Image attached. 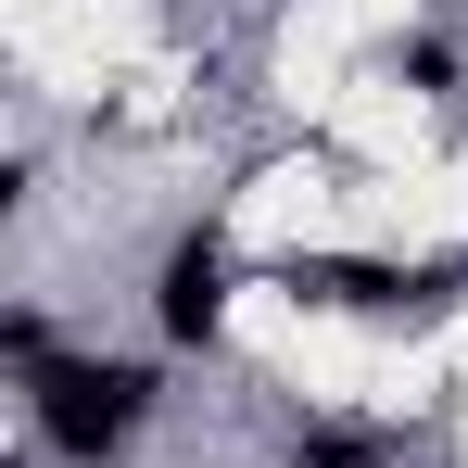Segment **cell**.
I'll return each instance as SVG.
<instances>
[{
  "instance_id": "1",
  "label": "cell",
  "mask_w": 468,
  "mask_h": 468,
  "mask_svg": "<svg viewBox=\"0 0 468 468\" xmlns=\"http://www.w3.org/2000/svg\"><path fill=\"white\" fill-rule=\"evenodd\" d=\"M165 380L140 355H51V367H26V443L64 468H114L140 431H153Z\"/></svg>"
},
{
  "instance_id": "2",
  "label": "cell",
  "mask_w": 468,
  "mask_h": 468,
  "mask_svg": "<svg viewBox=\"0 0 468 468\" xmlns=\"http://www.w3.org/2000/svg\"><path fill=\"white\" fill-rule=\"evenodd\" d=\"M229 292H240V253H229L216 216L165 240V266H153V329H165V355H216V342H229Z\"/></svg>"
},
{
  "instance_id": "3",
  "label": "cell",
  "mask_w": 468,
  "mask_h": 468,
  "mask_svg": "<svg viewBox=\"0 0 468 468\" xmlns=\"http://www.w3.org/2000/svg\"><path fill=\"white\" fill-rule=\"evenodd\" d=\"M292 468H392L380 431H292Z\"/></svg>"
},
{
  "instance_id": "4",
  "label": "cell",
  "mask_w": 468,
  "mask_h": 468,
  "mask_svg": "<svg viewBox=\"0 0 468 468\" xmlns=\"http://www.w3.org/2000/svg\"><path fill=\"white\" fill-rule=\"evenodd\" d=\"M392 77H405V89H456V51H443V38H405Z\"/></svg>"
},
{
  "instance_id": "5",
  "label": "cell",
  "mask_w": 468,
  "mask_h": 468,
  "mask_svg": "<svg viewBox=\"0 0 468 468\" xmlns=\"http://www.w3.org/2000/svg\"><path fill=\"white\" fill-rule=\"evenodd\" d=\"M456 13H468V0H456Z\"/></svg>"
}]
</instances>
